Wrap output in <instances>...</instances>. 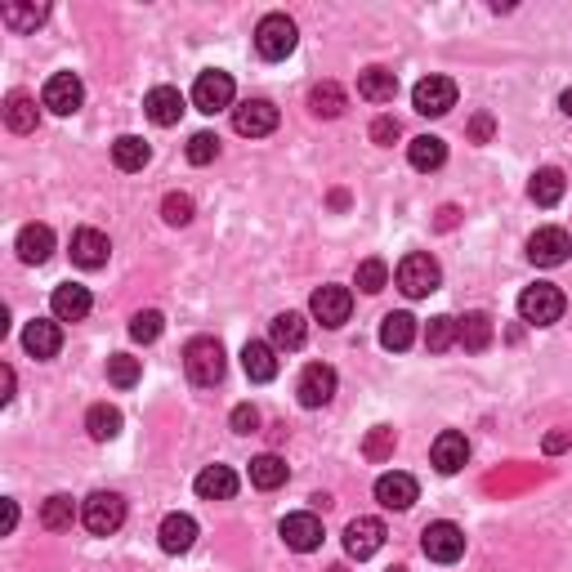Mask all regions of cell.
<instances>
[{"mask_svg":"<svg viewBox=\"0 0 572 572\" xmlns=\"http://www.w3.org/2000/svg\"><path fill=\"white\" fill-rule=\"evenodd\" d=\"M224 345H219L215 336H197V340H188L184 345V371H188V380L193 385H202V389H211L224 380Z\"/></svg>","mask_w":572,"mask_h":572,"instance_id":"cell-1","label":"cell"},{"mask_svg":"<svg viewBox=\"0 0 572 572\" xmlns=\"http://www.w3.org/2000/svg\"><path fill=\"white\" fill-rule=\"evenodd\" d=\"M394 278H398V291H403L407 300H425V295H434L438 286H443V269H438L434 255L412 251V255H403Z\"/></svg>","mask_w":572,"mask_h":572,"instance_id":"cell-2","label":"cell"},{"mask_svg":"<svg viewBox=\"0 0 572 572\" xmlns=\"http://www.w3.org/2000/svg\"><path fill=\"white\" fill-rule=\"evenodd\" d=\"M564 309H568V300L555 282H537L519 295V313H523V322H532V327H555V322L564 318Z\"/></svg>","mask_w":572,"mask_h":572,"instance_id":"cell-3","label":"cell"},{"mask_svg":"<svg viewBox=\"0 0 572 572\" xmlns=\"http://www.w3.org/2000/svg\"><path fill=\"white\" fill-rule=\"evenodd\" d=\"M81 523L94 537H112L126 523V497H117V492H90L81 501Z\"/></svg>","mask_w":572,"mask_h":572,"instance_id":"cell-4","label":"cell"},{"mask_svg":"<svg viewBox=\"0 0 572 572\" xmlns=\"http://www.w3.org/2000/svg\"><path fill=\"white\" fill-rule=\"evenodd\" d=\"M295 45H300V32H295V23L286 14H264L260 18V27H255V50H260L269 63H282Z\"/></svg>","mask_w":572,"mask_h":572,"instance_id":"cell-5","label":"cell"},{"mask_svg":"<svg viewBox=\"0 0 572 572\" xmlns=\"http://www.w3.org/2000/svg\"><path fill=\"white\" fill-rule=\"evenodd\" d=\"M193 108L206 112V117H215V112L233 108V76L228 72H197L193 81Z\"/></svg>","mask_w":572,"mask_h":572,"instance_id":"cell-6","label":"cell"},{"mask_svg":"<svg viewBox=\"0 0 572 572\" xmlns=\"http://www.w3.org/2000/svg\"><path fill=\"white\" fill-rule=\"evenodd\" d=\"M421 550L434 559V564H456V559L465 555V532L456 528V523L438 519V523H429V528L421 532Z\"/></svg>","mask_w":572,"mask_h":572,"instance_id":"cell-7","label":"cell"},{"mask_svg":"<svg viewBox=\"0 0 572 572\" xmlns=\"http://www.w3.org/2000/svg\"><path fill=\"white\" fill-rule=\"evenodd\" d=\"M412 103L421 117H447V112L456 108V81H447V76H425V81H416Z\"/></svg>","mask_w":572,"mask_h":572,"instance_id":"cell-8","label":"cell"},{"mask_svg":"<svg viewBox=\"0 0 572 572\" xmlns=\"http://www.w3.org/2000/svg\"><path fill=\"white\" fill-rule=\"evenodd\" d=\"M233 130L246 139H264L278 130V108L269 99H246L233 108Z\"/></svg>","mask_w":572,"mask_h":572,"instance_id":"cell-9","label":"cell"},{"mask_svg":"<svg viewBox=\"0 0 572 572\" xmlns=\"http://www.w3.org/2000/svg\"><path fill=\"white\" fill-rule=\"evenodd\" d=\"M309 313L322 327H345L349 313H354V295H349V286H318L309 300Z\"/></svg>","mask_w":572,"mask_h":572,"instance_id":"cell-10","label":"cell"},{"mask_svg":"<svg viewBox=\"0 0 572 572\" xmlns=\"http://www.w3.org/2000/svg\"><path fill=\"white\" fill-rule=\"evenodd\" d=\"M41 103L54 112V117H72V112L85 103V85H81V76H72V72H54L50 81H45Z\"/></svg>","mask_w":572,"mask_h":572,"instance_id":"cell-11","label":"cell"},{"mask_svg":"<svg viewBox=\"0 0 572 572\" xmlns=\"http://www.w3.org/2000/svg\"><path fill=\"white\" fill-rule=\"evenodd\" d=\"M295 394H300V407H327L331 398H336V367H327V362H309V367L300 371Z\"/></svg>","mask_w":572,"mask_h":572,"instance_id":"cell-12","label":"cell"},{"mask_svg":"<svg viewBox=\"0 0 572 572\" xmlns=\"http://www.w3.org/2000/svg\"><path fill=\"white\" fill-rule=\"evenodd\" d=\"M572 251V237L564 228H537V233L528 237V260L541 264V269H555V264H564Z\"/></svg>","mask_w":572,"mask_h":572,"instance_id":"cell-13","label":"cell"},{"mask_svg":"<svg viewBox=\"0 0 572 572\" xmlns=\"http://www.w3.org/2000/svg\"><path fill=\"white\" fill-rule=\"evenodd\" d=\"M282 541L295 550V555H309V550L322 546V519L318 514H309V510L286 514L282 519Z\"/></svg>","mask_w":572,"mask_h":572,"instance_id":"cell-14","label":"cell"},{"mask_svg":"<svg viewBox=\"0 0 572 572\" xmlns=\"http://www.w3.org/2000/svg\"><path fill=\"white\" fill-rule=\"evenodd\" d=\"M429 461H434L438 474L465 470V461H470V438L456 434V429H443V434L434 438V447H429Z\"/></svg>","mask_w":572,"mask_h":572,"instance_id":"cell-15","label":"cell"},{"mask_svg":"<svg viewBox=\"0 0 572 572\" xmlns=\"http://www.w3.org/2000/svg\"><path fill=\"white\" fill-rule=\"evenodd\" d=\"M416 497H421V488H416L412 474L394 470V474H380L376 479V501L385 505V510H412Z\"/></svg>","mask_w":572,"mask_h":572,"instance_id":"cell-16","label":"cell"},{"mask_svg":"<svg viewBox=\"0 0 572 572\" xmlns=\"http://www.w3.org/2000/svg\"><path fill=\"white\" fill-rule=\"evenodd\" d=\"M380 546H385V523H380V519H367V514H362V519H354L345 528L349 559H371Z\"/></svg>","mask_w":572,"mask_h":572,"instance_id":"cell-17","label":"cell"},{"mask_svg":"<svg viewBox=\"0 0 572 572\" xmlns=\"http://www.w3.org/2000/svg\"><path fill=\"white\" fill-rule=\"evenodd\" d=\"M108 255H112L108 233H99V228H76L72 233V260L81 264V269H103Z\"/></svg>","mask_w":572,"mask_h":572,"instance_id":"cell-18","label":"cell"},{"mask_svg":"<svg viewBox=\"0 0 572 572\" xmlns=\"http://www.w3.org/2000/svg\"><path fill=\"white\" fill-rule=\"evenodd\" d=\"M157 541H161L166 555H184V550H193V541H197V519L193 514H166L161 528H157Z\"/></svg>","mask_w":572,"mask_h":572,"instance_id":"cell-19","label":"cell"},{"mask_svg":"<svg viewBox=\"0 0 572 572\" xmlns=\"http://www.w3.org/2000/svg\"><path fill=\"white\" fill-rule=\"evenodd\" d=\"M143 112H148L152 126H179V117H184V94H179L175 85H157V90L143 99Z\"/></svg>","mask_w":572,"mask_h":572,"instance_id":"cell-20","label":"cell"},{"mask_svg":"<svg viewBox=\"0 0 572 572\" xmlns=\"http://www.w3.org/2000/svg\"><path fill=\"white\" fill-rule=\"evenodd\" d=\"M242 371L255 380V385H269V380L278 376V349H273L269 340H246V349H242Z\"/></svg>","mask_w":572,"mask_h":572,"instance_id":"cell-21","label":"cell"},{"mask_svg":"<svg viewBox=\"0 0 572 572\" xmlns=\"http://www.w3.org/2000/svg\"><path fill=\"white\" fill-rule=\"evenodd\" d=\"M90 291L85 286H76V282H63V286H54V295H50V309H54V318L59 322H81L85 313H90Z\"/></svg>","mask_w":572,"mask_h":572,"instance_id":"cell-22","label":"cell"},{"mask_svg":"<svg viewBox=\"0 0 572 572\" xmlns=\"http://www.w3.org/2000/svg\"><path fill=\"white\" fill-rule=\"evenodd\" d=\"M193 488L202 501H228V497H237V474H233V465H206Z\"/></svg>","mask_w":572,"mask_h":572,"instance_id":"cell-23","label":"cell"},{"mask_svg":"<svg viewBox=\"0 0 572 572\" xmlns=\"http://www.w3.org/2000/svg\"><path fill=\"white\" fill-rule=\"evenodd\" d=\"M23 349L32 358H54L63 349V331H59V322H45V318H36V322H27V331H23Z\"/></svg>","mask_w":572,"mask_h":572,"instance_id":"cell-24","label":"cell"},{"mask_svg":"<svg viewBox=\"0 0 572 572\" xmlns=\"http://www.w3.org/2000/svg\"><path fill=\"white\" fill-rule=\"evenodd\" d=\"M18 260L23 264H45L54 255V233H50V224H27L23 233H18Z\"/></svg>","mask_w":572,"mask_h":572,"instance_id":"cell-25","label":"cell"},{"mask_svg":"<svg viewBox=\"0 0 572 572\" xmlns=\"http://www.w3.org/2000/svg\"><path fill=\"white\" fill-rule=\"evenodd\" d=\"M358 94L367 103H394L398 94V76L389 68H362L358 72Z\"/></svg>","mask_w":572,"mask_h":572,"instance_id":"cell-26","label":"cell"},{"mask_svg":"<svg viewBox=\"0 0 572 572\" xmlns=\"http://www.w3.org/2000/svg\"><path fill=\"white\" fill-rule=\"evenodd\" d=\"M412 340H416V318L412 313H389V318L380 322V345H385L389 354L412 349Z\"/></svg>","mask_w":572,"mask_h":572,"instance_id":"cell-27","label":"cell"},{"mask_svg":"<svg viewBox=\"0 0 572 572\" xmlns=\"http://www.w3.org/2000/svg\"><path fill=\"white\" fill-rule=\"evenodd\" d=\"M269 336H273V349H300L309 340V322H304V313H278L269 322Z\"/></svg>","mask_w":572,"mask_h":572,"instance_id":"cell-28","label":"cell"},{"mask_svg":"<svg viewBox=\"0 0 572 572\" xmlns=\"http://www.w3.org/2000/svg\"><path fill=\"white\" fill-rule=\"evenodd\" d=\"M456 327H461V340H456V345H461L465 354H483V349L492 345V318L488 313H465V318H456Z\"/></svg>","mask_w":572,"mask_h":572,"instance_id":"cell-29","label":"cell"},{"mask_svg":"<svg viewBox=\"0 0 572 572\" xmlns=\"http://www.w3.org/2000/svg\"><path fill=\"white\" fill-rule=\"evenodd\" d=\"M564 188H568V179H564V170H555V166H541L537 175H532V184H528V197L537 206H555L559 197H564Z\"/></svg>","mask_w":572,"mask_h":572,"instance_id":"cell-30","label":"cell"},{"mask_svg":"<svg viewBox=\"0 0 572 572\" xmlns=\"http://www.w3.org/2000/svg\"><path fill=\"white\" fill-rule=\"evenodd\" d=\"M5 126L14 130V135H32L36 130V99L23 90H14L5 99Z\"/></svg>","mask_w":572,"mask_h":572,"instance_id":"cell-31","label":"cell"},{"mask_svg":"<svg viewBox=\"0 0 572 572\" xmlns=\"http://www.w3.org/2000/svg\"><path fill=\"white\" fill-rule=\"evenodd\" d=\"M45 14H50V9L45 5H18V0H9V5H0V23L9 27V32H36V27L45 23Z\"/></svg>","mask_w":572,"mask_h":572,"instance_id":"cell-32","label":"cell"},{"mask_svg":"<svg viewBox=\"0 0 572 572\" xmlns=\"http://www.w3.org/2000/svg\"><path fill=\"white\" fill-rule=\"evenodd\" d=\"M286 474H291V470H286V461H282L278 452H264V456H255V461H251V483H255L260 492L282 488Z\"/></svg>","mask_w":572,"mask_h":572,"instance_id":"cell-33","label":"cell"},{"mask_svg":"<svg viewBox=\"0 0 572 572\" xmlns=\"http://www.w3.org/2000/svg\"><path fill=\"white\" fill-rule=\"evenodd\" d=\"M407 157H412L416 170H438L447 161V143L438 135H416L412 143H407Z\"/></svg>","mask_w":572,"mask_h":572,"instance_id":"cell-34","label":"cell"},{"mask_svg":"<svg viewBox=\"0 0 572 572\" xmlns=\"http://www.w3.org/2000/svg\"><path fill=\"white\" fill-rule=\"evenodd\" d=\"M309 108H313V117H340V112L349 108V99H345V90H340L336 81H322V85H313L309 90Z\"/></svg>","mask_w":572,"mask_h":572,"instance_id":"cell-35","label":"cell"},{"mask_svg":"<svg viewBox=\"0 0 572 572\" xmlns=\"http://www.w3.org/2000/svg\"><path fill=\"white\" fill-rule=\"evenodd\" d=\"M85 429H90L94 443H108V438L121 434V412L117 407H108V403H94L90 412H85Z\"/></svg>","mask_w":572,"mask_h":572,"instance_id":"cell-36","label":"cell"},{"mask_svg":"<svg viewBox=\"0 0 572 572\" xmlns=\"http://www.w3.org/2000/svg\"><path fill=\"white\" fill-rule=\"evenodd\" d=\"M148 157H152V148L139 135H121L117 143H112V161H117L121 170H143L148 166Z\"/></svg>","mask_w":572,"mask_h":572,"instance_id":"cell-37","label":"cell"},{"mask_svg":"<svg viewBox=\"0 0 572 572\" xmlns=\"http://www.w3.org/2000/svg\"><path fill=\"white\" fill-rule=\"evenodd\" d=\"M41 523L50 532H68L72 528V523H76V505H72L68 492H54V497L41 505Z\"/></svg>","mask_w":572,"mask_h":572,"instance_id":"cell-38","label":"cell"},{"mask_svg":"<svg viewBox=\"0 0 572 572\" xmlns=\"http://www.w3.org/2000/svg\"><path fill=\"white\" fill-rule=\"evenodd\" d=\"M461 340V327H456V318H447V313H438V318H429L425 327V345L429 354H447V349Z\"/></svg>","mask_w":572,"mask_h":572,"instance_id":"cell-39","label":"cell"},{"mask_svg":"<svg viewBox=\"0 0 572 572\" xmlns=\"http://www.w3.org/2000/svg\"><path fill=\"white\" fill-rule=\"evenodd\" d=\"M139 376H143L139 358H130V354H112V358H108V380H112L117 389H135Z\"/></svg>","mask_w":572,"mask_h":572,"instance_id":"cell-40","label":"cell"},{"mask_svg":"<svg viewBox=\"0 0 572 572\" xmlns=\"http://www.w3.org/2000/svg\"><path fill=\"white\" fill-rule=\"evenodd\" d=\"M394 447H398V434L389 425H376L367 434V443H362V456H367V461H389V456H394Z\"/></svg>","mask_w":572,"mask_h":572,"instance_id":"cell-41","label":"cell"},{"mask_svg":"<svg viewBox=\"0 0 572 572\" xmlns=\"http://www.w3.org/2000/svg\"><path fill=\"white\" fill-rule=\"evenodd\" d=\"M161 331H166V318H161L157 309H143L130 318V340H139V345H152Z\"/></svg>","mask_w":572,"mask_h":572,"instance_id":"cell-42","label":"cell"},{"mask_svg":"<svg viewBox=\"0 0 572 572\" xmlns=\"http://www.w3.org/2000/svg\"><path fill=\"white\" fill-rule=\"evenodd\" d=\"M358 291H367V295H376V291H385V282H389V269H385V260H362L358 264Z\"/></svg>","mask_w":572,"mask_h":572,"instance_id":"cell-43","label":"cell"},{"mask_svg":"<svg viewBox=\"0 0 572 572\" xmlns=\"http://www.w3.org/2000/svg\"><path fill=\"white\" fill-rule=\"evenodd\" d=\"M161 215H166V224H175V228L193 224V197H188V193H166Z\"/></svg>","mask_w":572,"mask_h":572,"instance_id":"cell-44","label":"cell"},{"mask_svg":"<svg viewBox=\"0 0 572 572\" xmlns=\"http://www.w3.org/2000/svg\"><path fill=\"white\" fill-rule=\"evenodd\" d=\"M215 157H219V139L211 135V130H202V135L188 139V161H193V166H211Z\"/></svg>","mask_w":572,"mask_h":572,"instance_id":"cell-45","label":"cell"},{"mask_svg":"<svg viewBox=\"0 0 572 572\" xmlns=\"http://www.w3.org/2000/svg\"><path fill=\"white\" fill-rule=\"evenodd\" d=\"M228 425H233L237 434H255V429H260V412H255L251 403H237L233 416H228Z\"/></svg>","mask_w":572,"mask_h":572,"instance_id":"cell-46","label":"cell"},{"mask_svg":"<svg viewBox=\"0 0 572 572\" xmlns=\"http://www.w3.org/2000/svg\"><path fill=\"white\" fill-rule=\"evenodd\" d=\"M394 139H398V121H394V117H376V121H371V143L389 148Z\"/></svg>","mask_w":572,"mask_h":572,"instance_id":"cell-47","label":"cell"},{"mask_svg":"<svg viewBox=\"0 0 572 572\" xmlns=\"http://www.w3.org/2000/svg\"><path fill=\"white\" fill-rule=\"evenodd\" d=\"M470 139L474 143H488L492 139V117H488V112H479V117L470 121Z\"/></svg>","mask_w":572,"mask_h":572,"instance_id":"cell-48","label":"cell"},{"mask_svg":"<svg viewBox=\"0 0 572 572\" xmlns=\"http://www.w3.org/2000/svg\"><path fill=\"white\" fill-rule=\"evenodd\" d=\"M572 443L568 429H559V434H546V452H564V447Z\"/></svg>","mask_w":572,"mask_h":572,"instance_id":"cell-49","label":"cell"},{"mask_svg":"<svg viewBox=\"0 0 572 572\" xmlns=\"http://www.w3.org/2000/svg\"><path fill=\"white\" fill-rule=\"evenodd\" d=\"M14 523H18V505L5 501V532H14Z\"/></svg>","mask_w":572,"mask_h":572,"instance_id":"cell-50","label":"cell"},{"mask_svg":"<svg viewBox=\"0 0 572 572\" xmlns=\"http://www.w3.org/2000/svg\"><path fill=\"white\" fill-rule=\"evenodd\" d=\"M559 108H564L568 117H572V90H564V94H559Z\"/></svg>","mask_w":572,"mask_h":572,"instance_id":"cell-51","label":"cell"}]
</instances>
